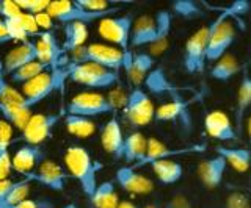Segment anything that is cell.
<instances>
[{
	"instance_id": "e575fe53",
	"label": "cell",
	"mask_w": 251,
	"mask_h": 208,
	"mask_svg": "<svg viewBox=\"0 0 251 208\" xmlns=\"http://www.w3.org/2000/svg\"><path fill=\"white\" fill-rule=\"evenodd\" d=\"M0 100L27 108L25 97L22 96V92L18 91L16 88H13V84L6 80V75L3 72V60H0Z\"/></svg>"
},
{
	"instance_id": "680465c9",
	"label": "cell",
	"mask_w": 251,
	"mask_h": 208,
	"mask_svg": "<svg viewBox=\"0 0 251 208\" xmlns=\"http://www.w3.org/2000/svg\"><path fill=\"white\" fill-rule=\"evenodd\" d=\"M8 208H18V207H8Z\"/></svg>"
},
{
	"instance_id": "db71d44e",
	"label": "cell",
	"mask_w": 251,
	"mask_h": 208,
	"mask_svg": "<svg viewBox=\"0 0 251 208\" xmlns=\"http://www.w3.org/2000/svg\"><path fill=\"white\" fill-rule=\"evenodd\" d=\"M118 208H138L137 205H133L132 202H127V200H124V202H120V207Z\"/></svg>"
},
{
	"instance_id": "7c38bea8",
	"label": "cell",
	"mask_w": 251,
	"mask_h": 208,
	"mask_svg": "<svg viewBox=\"0 0 251 208\" xmlns=\"http://www.w3.org/2000/svg\"><path fill=\"white\" fill-rule=\"evenodd\" d=\"M30 182H36L52 191H63L66 188L71 175L65 167L50 160H44L33 172L24 175Z\"/></svg>"
},
{
	"instance_id": "1f68e13d",
	"label": "cell",
	"mask_w": 251,
	"mask_h": 208,
	"mask_svg": "<svg viewBox=\"0 0 251 208\" xmlns=\"http://www.w3.org/2000/svg\"><path fill=\"white\" fill-rule=\"evenodd\" d=\"M0 116H2L6 122H10L14 128H18L22 132L33 114H31V110H28V108H24V106L13 105V104L0 100Z\"/></svg>"
},
{
	"instance_id": "8d00e7d4",
	"label": "cell",
	"mask_w": 251,
	"mask_h": 208,
	"mask_svg": "<svg viewBox=\"0 0 251 208\" xmlns=\"http://www.w3.org/2000/svg\"><path fill=\"white\" fill-rule=\"evenodd\" d=\"M173 11L182 19H198L204 16V10L195 0H173Z\"/></svg>"
},
{
	"instance_id": "277c9868",
	"label": "cell",
	"mask_w": 251,
	"mask_h": 208,
	"mask_svg": "<svg viewBox=\"0 0 251 208\" xmlns=\"http://www.w3.org/2000/svg\"><path fill=\"white\" fill-rule=\"evenodd\" d=\"M82 63H96L104 66L110 71L118 72L124 66V50L108 44H88L83 47L71 52L69 64H82Z\"/></svg>"
},
{
	"instance_id": "4316f807",
	"label": "cell",
	"mask_w": 251,
	"mask_h": 208,
	"mask_svg": "<svg viewBox=\"0 0 251 208\" xmlns=\"http://www.w3.org/2000/svg\"><path fill=\"white\" fill-rule=\"evenodd\" d=\"M215 153L226 160L227 166H231L237 172H247L251 166V149L243 147H215Z\"/></svg>"
},
{
	"instance_id": "4fadbf2b",
	"label": "cell",
	"mask_w": 251,
	"mask_h": 208,
	"mask_svg": "<svg viewBox=\"0 0 251 208\" xmlns=\"http://www.w3.org/2000/svg\"><path fill=\"white\" fill-rule=\"evenodd\" d=\"M207 150L206 144H193V146H187V147H179V149H173L168 147L167 144L162 143L157 138H149L148 140V152L145 160L141 161L138 166H132V167H141L146 165H152L154 161L159 160H173L175 157H180V155H190V153H202Z\"/></svg>"
},
{
	"instance_id": "484cf974",
	"label": "cell",
	"mask_w": 251,
	"mask_h": 208,
	"mask_svg": "<svg viewBox=\"0 0 251 208\" xmlns=\"http://www.w3.org/2000/svg\"><path fill=\"white\" fill-rule=\"evenodd\" d=\"M148 152V138L141 132H133L126 136L123 160H126L132 166H138L145 160Z\"/></svg>"
},
{
	"instance_id": "ffe728a7",
	"label": "cell",
	"mask_w": 251,
	"mask_h": 208,
	"mask_svg": "<svg viewBox=\"0 0 251 208\" xmlns=\"http://www.w3.org/2000/svg\"><path fill=\"white\" fill-rule=\"evenodd\" d=\"M46 160V152L41 146L24 144L13 155V169L22 175L33 172L35 169Z\"/></svg>"
},
{
	"instance_id": "9f6ffc18",
	"label": "cell",
	"mask_w": 251,
	"mask_h": 208,
	"mask_svg": "<svg viewBox=\"0 0 251 208\" xmlns=\"http://www.w3.org/2000/svg\"><path fill=\"white\" fill-rule=\"evenodd\" d=\"M63 208H77V205L75 204H68V205H65Z\"/></svg>"
},
{
	"instance_id": "5bb4252c",
	"label": "cell",
	"mask_w": 251,
	"mask_h": 208,
	"mask_svg": "<svg viewBox=\"0 0 251 208\" xmlns=\"http://www.w3.org/2000/svg\"><path fill=\"white\" fill-rule=\"evenodd\" d=\"M190 100H185L182 96L171 97L170 102L160 105L155 110V122H179L185 130L193 128V119L190 113Z\"/></svg>"
},
{
	"instance_id": "603a6c76",
	"label": "cell",
	"mask_w": 251,
	"mask_h": 208,
	"mask_svg": "<svg viewBox=\"0 0 251 208\" xmlns=\"http://www.w3.org/2000/svg\"><path fill=\"white\" fill-rule=\"evenodd\" d=\"M157 38V25L155 18L143 14L140 16L132 27L130 45L132 47H141V45H152Z\"/></svg>"
},
{
	"instance_id": "f35d334b",
	"label": "cell",
	"mask_w": 251,
	"mask_h": 208,
	"mask_svg": "<svg viewBox=\"0 0 251 208\" xmlns=\"http://www.w3.org/2000/svg\"><path fill=\"white\" fill-rule=\"evenodd\" d=\"M3 21H5L6 28H8V32H10V36L13 41H19V42L28 41V35L25 32V28H24L21 16H16L11 19H3Z\"/></svg>"
},
{
	"instance_id": "7402d4cb",
	"label": "cell",
	"mask_w": 251,
	"mask_h": 208,
	"mask_svg": "<svg viewBox=\"0 0 251 208\" xmlns=\"http://www.w3.org/2000/svg\"><path fill=\"white\" fill-rule=\"evenodd\" d=\"M227 169V163L223 157L215 155L212 158H207L201 161L198 165V179L201 180V183L209 189H214L217 187H220L223 182V177L226 174Z\"/></svg>"
},
{
	"instance_id": "44dd1931",
	"label": "cell",
	"mask_w": 251,
	"mask_h": 208,
	"mask_svg": "<svg viewBox=\"0 0 251 208\" xmlns=\"http://www.w3.org/2000/svg\"><path fill=\"white\" fill-rule=\"evenodd\" d=\"M124 143L126 136L123 135V128L120 121L116 118H112L107 121V124L102 128L100 133V144L107 153H110L113 158L121 160L124 153Z\"/></svg>"
},
{
	"instance_id": "7bdbcfd3",
	"label": "cell",
	"mask_w": 251,
	"mask_h": 208,
	"mask_svg": "<svg viewBox=\"0 0 251 208\" xmlns=\"http://www.w3.org/2000/svg\"><path fill=\"white\" fill-rule=\"evenodd\" d=\"M11 136H13V125L5 119H0V152L10 149Z\"/></svg>"
},
{
	"instance_id": "d4e9b609",
	"label": "cell",
	"mask_w": 251,
	"mask_h": 208,
	"mask_svg": "<svg viewBox=\"0 0 251 208\" xmlns=\"http://www.w3.org/2000/svg\"><path fill=\"white\" fill-rule=\"evenodd\" d=\"M145 86L149 92H152V94H157V96H162V94H168L170 97L179 96L177 86H175V84L171 83L168 75L165 74L163 67L160 66L154 67L152 71L148 74L145 80Z\"/></svg>"
},
{
	"instance_id": "60d3db41",
	"label": "cell",
	"mask_w": 251,
	"mask_h": 208,
	"mask_svg": "<svg viewBox=\"0 0 251 208\" xmlns=\"http://www.w3.org/2000/svg\"><path fill=\"white\" fill-rule=\"evenodd\" d=\"M75 2L80 5L82 8L88 10L91 13H105L115 8V6H110L112 2H108V0H75Z\"/></svg>"
},
{
	"instance_id": "6da1fadb",
	"label": "cell",
	"mask_w": 251,
	"mask_h": 208,
	"mask_svg": "<svg viewBox=\"0 0 251 208\" xmlns=\"http://www.w3.org/2000/svg\"><path fill=\"white\" fill-rule=\"evenodd\" d=\"M65 165L71 179H75L83 194L91 199L98 188V172L102 166L82 146H71L66 150Z\"/></svg>"
},
{
	"instance_id": "ac0fdd59",
	"label": "cell",
	"mask_w": 251,
	"mask_h": 208,
	"mask_svg": "<svg viewBox=\"0 0 251 208\" xmlns=\"http://www.w3.org/2000/svg\"><path fill=\"white\" fill-rule=\"evenodd\" d=\"M204 127L210 138L217 141H232L237 138L235 124H232L229 116L225 111L214 110L204 118Z\"/></svg>"
},
{
	"instance_id": "f1b7e54d",
	"label": "cell",
	"mask_w": 251,
	"mask_h": 208,
	"mask_svg": "<svg viewBox=\"0 0 251 208\" xmlns=\"http://www.w3.org/2000/svg\"><path fill=\"white\" fill-rule=\"evenodd\" d=\"M154 174L162 185H175L184 175V167L175 160H159L151 165Z\"/></svg>"
},
{
	"instance_id": "ba28073f",
	"label": "cell",
	"mask_w": 251,
	"mask_h": 208,
	"mask_svg": "<svg viewBox=\"0 0 251 208\" xmlns=\"http://www.w3.org/2000/svg\"><path fill=\"white\" fill-rule=\"evenodd\" d=\"M110 113H115V106L110 104L108 97L93 91L80 92V94L74 96L66 106V114H74V116H83L90 119Z\"/></svg>"
},
{
	"instance_id": "816d5d0a",
	"label": "cell",
	"mask_w": 251,
	"mask_h": 208,
	"mask_svg": "<svg viewBox=\"0 0 251 208\" xmlns=\"http://www.w3.org/2000/svg\"><path fill=\"white\" fill-rule=\"evenodd\" d=\"M18 183H19V180H16V182L8 180V179L6 180H0V200H3L8 194H10Z\"/></svg>"
},
{
	"instance_id": "5b68a950",
	"label": "cell",
	"mask_w": 251,
	"mask_h": 208,
	"mask_svg": "<svg viewBox=\"0 0 251 208\" xmlns=\"http://www.w3.org/2000/svg\"><path fill=\"white\" fill-rule=\"evenodd\" d=\"M68 67L69 80L90 89H108L120 82L118 72L110 71V69L99 66L96 63L68 64Z\"/></svg>"
},
{
	"instance_id": "30bf717a",
	"label": "cell",
	"mask_w": 251,
	"mask_h": 208,
	"mask_svg": "<svg viewBox=\"0 0 251 208\" xmlns=\"http://www.w3.org/2000/svg\"><path fill=\"white\" fill-rule=\"evenodd\" d=\"M124 114L133 127H145L151 124L155 116V110L148 92L141 88H133L127 96Z\"/></svg>"
},
{
	"instance_id": "3957f363",
	"label": "cell",
	"mask_w": 251,
	"mask_h": 208,
	"mask_svg": "<svg viewBox=\"0 0 251 208\" xmlns=\"http://www.w3.org/2000/svg\"><path fill=\"white\" fill-rule=\"evenodd\" d=\"M220 14L215 21L210 22V40L207 45V61H218L226 55L237 36V30L232 22V16L227 6L218 8Z\"/></svg>"
},
{
	"instance_id": "f5cc1de1",
	"label": "cell",
	"mask_w": 251,
	"mask_h": 208,
	"mask_svg": "<svg viewBox=\"0 0 251 208\" xmlns=\"http://www.w3.org/2000/svg\"><path fill=\"white\" fill-rule=\"evenodd\" d=\"M10 41H13L11 36H10V32H8L5 21L0 18V45H3V44L10 42Z\"/></svg>"
},
{
	"instance_id": "b9f144b4",
	"label": "cell",
	"mask_w": 251,
	"mask_h": 208,
	"mask_svg": "<svg viewBox=\"0 0 251 208\" xmlns=\"http://www.w3.org/2000/svg\"><path fill=\"white\" fill-rule=\"evenodd\" d=\"M22 10L16 0H0V18L2 19H11L16 16H21Z\"/></svg>"
},
{
	"instance_id": "ab89813d",
	"label": "cell",
	"mask_w": 251,
	"mask_h": 208,
	"mask_svg": "<svg viewBox=\"0 0 251 208\" xmlns=\"http://www.w3.org/2000/svg\"><path fill=\"white\" fill-rule=\"evenodd\" d=\"M22 13H30L36 16L39 13H46L49 10L50 0H16Z\"/></svg>"
},
{
	"instance_id": "9c48e42d",
	"label": "cell",
	"mask_w": 251,
	"mask_h": 208,
	"mask_svg": "<svg viewBox=\"0 0 251 208\" xmlns=\"http://www.w3.org/2000/svg\"><path fill=\"white\" fill-rule=\"evenodd\" d=\"M132 27H133V14L110 16L99 21L98 33L105 41L113 42L115 47L121 50H129Z\"/></svg>"
},
{
	"instance_id": "8fae6325",
	"label": "cell",
	"mask_w": 251,
	"mask_h": 208,
	"mask_svg": "<svg viewBox=\"0 0 251 208\" xmlns=\"http://www.w3.org/2000/svg\"><path fill=\"white\" fill-rule=\"evenodd\" d=\"M63 114L61 113H36L30 118L25 128L22 130L21 140L25 141V144L31 146H41L47 138L52 136L53 127L58 124Z\"/></svg>"
},
{
	"instance_id": "ee69618b",
	"label": "cell",
	"mask_w": 251,
	"mask_h": 208,
	"mask_svg": "<svg viewBox=\"0 0 251 208\" xmlns=\"http://www.w3.org/2000/svg\"><path fill=\"white\" fill-rule=\"evenodd\" d=\"M21 19H22V24H24V28H25V32L28 35V38L31 36H39L43 32L39 30L38 24H36V19L33 14L30 13H22L21 14Z\"/></svg>"
},
{
	"instance_id": "11a10c76",
	"label": "cell",
	"mask_w": 251,
	"mask_h": 208,
	"mask_svg": "<svg viewBox=\"0 0 251 208\" xmlns=\"http://www.w3.org/2000/svg\"><path fill=\"white\" fill-rule=\"evenodd\" d=\"M247 133H248V143H250V147H251V118L247 122Z\"/></svg>"
},
{
	"instance_id": "83f0119b",
	"label": "cell",
	"mask_w": 251,
	"mask_h": 208,
	"mask_svg": "<svg viewBox=\"0 0 251 208\" xmlns=\"http://www.w3.org/2000/svg\"><path fill=\"white\" fill-rule=\"evenodd\" d=\"M155 25H157V38L151 45L154 55H159L168 47V38L173 27V14L168 10H159L155 13Z\"/></svg>"
},
{
	"instance_id": "2e32d148",
	"label": "cell",
	"mask_w": 251,
	"mask_h": 208,
	"mask_svg": "<svg viewBox=\"0 0 251 208\" xmlns=\"http://www.w3.org/2000/svg\"><path fill=\"white\" fill-rule=\"evenodd\" d=\"M115 180L126 192H130V194L146 196L154 189V182L132 166H124L118 169Z\"/></svg>"
},
{
	"instance_id": "f907efd6",
	"label": "cell",
	"mask_w": 251,
	"mask_h": 208,
	"mask_svg": "<svg viewBox=\"0 0 251 208\" xmlns=\"http://www.w3.org/2000/svg\"><path fill=\"white\" fill-rule=\"evenodd\" d=\"M18 208H55V205L49 200H31L27 199L22 204L18 205Z\"/></svg>"
},
{
	"instance_id": "c3c4849f",
	"label": "cell",
	"mask_w": 251,
	"mask_h": 208,
	"mask_svg": "<svg viewBox=\"0 0 251 208\" xmlns=\"http://www.w3.org/2000/svg\"><path fill=\"white\" fill-rule=\"evenodd\" d=\"M35 19H36V24H38V27H39L41 32H53V30H52L53 28V19L47 11L36 14Z\"/></svg>"
},
{
	"instance_id": "cb8c5ba5",
	"label": "cell",
	"mask_w": 251,
	"mask_h": 208,
	"mask_svg": "<svg viewBox=\"0 0 251 208\" xmlns=\"http://www.w3.org/2000/svg\"><path fill=\"white\" fill-rule=\"evenodd\" d=\"M251 106V74L248 67L242 71V80L239 84L237 99H235V110H234V119H235V130L237 133L243 127V119Z\"/></svg>"
},
{
	"instance_id": "9a60e30c",
	"label": "cell",
	"mask_w": 251,
	"mask_h": 208,
	"mask_svg": "<svg viewBox=\"0 0 251 208\" xmlns=\"http://www.w3.org/2000/svg\"><path fill=\"white\" fill-rule=\"evenodd\" d=\"M154 63L155 60L149 53H133L130 49L124 50L123 67L130 83L135 84V88H138V84H141V82L145 83L148 74L154 69Z\"/></svg>"
},
{
	"instance_id": "f6af8a7d",
	"label": "cell",
	"mask_w": 251,
	"mask_h": 208,
	"mask_svg": "<svg viewBox=\"0 0 251 208\" xmlns=\"http://www.w3.org/2000/svg\"><path fill=\"white\" fill-rule=\"evenodd\" d=\"M227 10H229L232 18L245 16L251 11V2L250 0H235L231 5H227Z\"/></svg>"
},
{
	"instance_id": "4dcf8cb0",
	"label": "cell",
	"mask_w": 251,
	"mask_h": 208,
	"mask_svg": "<svg viewBox=\"0 0 251 208\" xmlns=\"http://www.w3.org/2000/svg\"><path fill=\"white\" fill-rule=\"evenodd\" d=\"M88 38V28L83 22H71L65 25V42H63V52H74L85 45Z\"/></svg>"
},
{
	"instance_id": "7dc6e473",
	"label": "cell",
	"mask_w": 251,
	"mask_h": 208,
	"mask_svg": "<svg viewBox=\"0 0 251 208\" xmlns=\"http://www.w3.org/2000/svg\"><path fill=\"white\" fill-rule=\"evenodd\" d=\"M226 208H250V200L242 192H232L226 199Z\"/></svg>"
},
{
	"instance_id": "d6986e66",
	"label": "cell",
	"mask_w": 251,
	"mask_h": 208,
	"mask_svg": "<svg viewBox=\"0 0 251 208\" xmlns=\"http://www.w3.org/2000/svg\"><path fill=\"white\" fill-rule=\"evenodd\" d=\"M38 60L36 55V45L35 41H25L21 42L19 45H16L14 49H11L6 53L3 58V72L6 77H10L14 74L18 69L22 66H25L28 63H33Z\"/></svg>"
},
{
	"instance_id": "f546056e",
	"label": "cell",
	"mask_w": 251,
	"mask_h": 208,
	"mask_svg": "<svg viewBox=\"0 0 251 208\" xmlns=\"http://www.w3.org/2000/svg\"><path fill=\"white\" fill-rule=\"evenodd\" d=\"M239 72H242V66L239 63V60L232 53H226L218 61H215L214 67L210 69V77L218 82H227Z\"/></svg>"
},
{
	"instance_id": "7a4b0ae2",
	"label": "cell",
	"mask_w": 251,
	"mask_h": 208,
	"mask_svg": "<svg viewBox=\"0 0 251 208\" xmlns=\"http://www.w3.org/2000/svg\"><path fill=\"white\" fill-rule=\"evenodd\" d=\"M69 79V67L61 66L52 71H46L41 75H38L36 79L30 80L28 83L22 84V96L25 97L27 108H33L35 105L41 104L55 91L65 88V82Z\"/></svg>"
},
{
	"instance_id": "836d02e7",
	"label": "cell",
	"mask_w": 251,
	"mask_h": 208,
	"mask_svg": "<svg viewBox=\"0 0 251 208\" xmlns=\"http://www.w3.org/2000/svg\"><path fill=\"white\" fill-rule=\"evenodd\" d=\"M65 125L68 132L77 138H88L96 132V125L90 118L74 116V114H66Z\"/></svg>"
},
{
	"instance_id": "d6a6232c",
	"label": "cell",
	"mask_w": 251,
	"mask_h": 208,
	"mask_svg": "<svg viewBox=\"0 0 251 208\" xmlns=\"http://www.w3.org/2000/svg\"><path fill=\"white\" fill-rule=\"evenodd\" d=\"M90 202L96 208H118L120 207V199H118L115 182L107 180L98 185L96 191H94Z\"/></svg>"
},
{
	"instance_id": "74e56055",
	"label": "cell",
	"mask_w": 251,
	"mask_h": 208,
	"mask_svg": "<svg viewBox=\"0 0 251 208\" xmlns=\"http://www.w3.org/2000/svg\"><path fill=\"white\" fill-rule=\"evenodd\" d=\"M30 180L24 177V180H19L14 189L8 194L3 200H0V208H8V207H18L24 200H27V196L30 192Z\"/></svg>"
},
{
	"instance_id": "e0dca14e",
	"label": "cell",
	"mask_w": 251,
	"mask_h": 208,
	"mask_svg": "<svg viewBox=\"0 0 251 208\" xmlns=\"http://www.w3.org/2000/svg\"><path fill=\"white\" fill-rule=\"evenodd\" d=\"M35 45L39 63L49 66L50 69L61 67V55L65 52L53 32H43L38 36V41H35Z\"/></svg>"
},
{
	"instance_id": "52a82bcc",
	"label": "cell",
	"mask_w": 251,
	"mask_h": 208,
	"mask_svg": "<svg viewBox=\"0 0 251 208\" xmlns=\"http://www.w3.org/2000/svg\"><path fill=\"white\" fill-rule=\"evenodd\" d=\"M210 40V24L202 25L200 30L188 36L184 47L182 64L187 74H201L207 61V45Z\"/></svg>"
},
{
	"instance_id": "d590c367",
	"label": "cell",
	"mask_w": 251,
	"mask_h": 208,
	"mask_svg": "<svg viewBox=\"0 0 251 208\" xmlns=\"http://www.w3.org/2000/svg\"><path fill=\"white\" fill-rule=\"evenodd\" d=\"M46 71H52V69L49 66H46L43 63H39V61H33V63H28L25 66H22L21 69H18L14 74L10 75V80L13 83H22V84H25L28 83L30 80H33L36 79L38 75H41L43 72Z\"/></svg>"
},
{
	"instance_id": "6f0895ef",
	"label": "cell",
	"mask_w": 251,
	"mask_h": 208,
	"mask_svg": "<svg viewBox=\"0 0 251 208\" xmlns=\"http://www.w3.org/2000/svg\"><path fill=\"white\" fill-rule=\"evenodd\" d=\"M145 208H159V207H155V205H148V207H145Z\"/></svg>"
},
{
	"instance_id": "8992f818",
	"label": "cell",
	"mask_w": 251,
	"mask_h": 208,
	"mask_svg": "<svg viewBox=\"0 0 251 208\" xmlns=\"http://www.w3.org/2000/svg\"><path fill=\"white\" fill-rule=\"evenodd\" d=\"M121 8H112L105 13H91L88 10L82 8L75 0H50L49 10L47 13L50 14L52 19H57L63 24H71V22H83V24H90L94 21H102L110 16H116V13Z\"/></svg>"
},
{
	"instance_id": "bcb514c9",
	"label": "cell",
	"mask_w": 251,
	"mask_h": 208,
	"mask_svg": "<svg viewBox=\"0 0 251 208\" xmlns=\"http://www.w3.org/2000/svg\"><path fill=\"white\" fill-rule=\"evenodd\" d=\"M13 171V160L10 150L0 152V180H6Z\"/></svg>"
},
{
	"instance_id": "91938a15",
	"label": "cell",
	"mask_w": 251,
	"mask_h": 208,
	"mask_svg": "<svg viewBox=\"0 0 251 208\" xmlns=\"http://www.w3.org/2000/svg\"><path fill=\"white\" fill-rule=\"evenodd\" d=\"M250 175H251V166H250Z\"/></svg>"
},
{
	"instance_id": "681fc988",
	"label": "cell",
	"mask_w": 251,
	"mask_h": 208,
	"mask_svg": "<svg viewBox=\"0 0 251 208\" xmlns=\"http://www.w3.org/2000/svg\"><path fill=\"white\" fill-rule=\"evenodd\" d=\"M163 208H192V204L190 200H188L185 196H175L171 197L167 204H165Z\"/></svg>"
}]
</instances>
